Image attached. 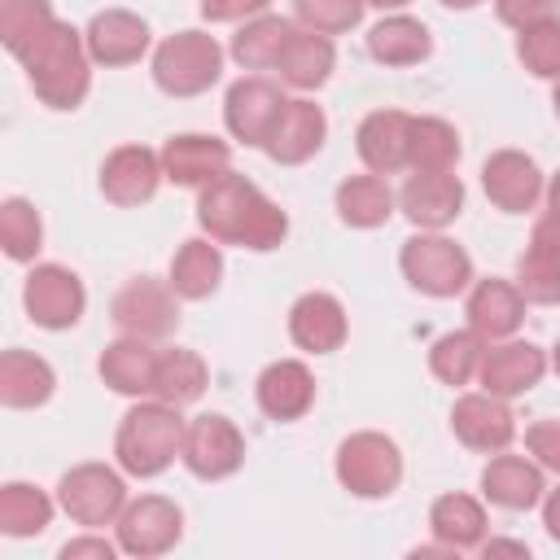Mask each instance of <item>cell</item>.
I'll return each instance as SVG.
<instances>
[{
    "instance_id": "6da1fadb",
    "label": "cell",
    "mask_w": 560,
    "mask_h": 560,
    "mask_svg": "<svg viewBox=\"0 0 560 560\" xmlns=\"http://www.w3.org/2000/svg\"><path fill=\"white\" fill-rule=\"evenodd\" d=\"M197 223L210 241L241 245V249H254V254H267L289 236V214L271 197H262L258 184H249L236 171H228V175H219L214 184L201 188Z\"/></svg>"
},
{
    "instance_id": "7a4b0ae2",
    "label": "cell",
    "mask_w": 560,
    "mask_h": 560,
    "mask_svg": "<svg viewBox=\"0 0 560 560\" xmlns=\"http://www.w3.org/2000/svg\"><path fill=\"white\" fill-rule=\"evenodd\" d=\"M184 429H188V420L179 416V407H171L162 398L136 402L122 416L118 433H114V459H118V468L127 477H140V481L162 477L179 459V451H184Z\"/></svg>"
},
{
    "instance_id": "3957f363",
    "label": "cell",
    "mask_w": 560,
    "mask_h": 560,
    "mask_svg": "<svg viewBox=\"0 0 560 560\" xmlns=\"http://www.w3.org/2000/svg\"><path fill=\"white\" fill-rule=\"evenodd\" d=\"M22 70L48 109H79L92 88V57H88L83 31H74L70 22H57L22 57Z\"/></svg>"
},
{
    "instance_id": "277c9868",
    "label": "cell",
    "mask_w": 560,
    "mask_h": 560,
    "mask_svg": "<svg viewBox=\"0 0 560 560\" xmlns=\"http://www.w3.org/2000/svg\"><path fill=\"white\" fill-rule=\"evenodd\" d=\"M223 74V48L206 31H175L153 48V83L166 96H201Z\"/></svg>"
},
{
    "instance_id": "5b68a950",
    "label": "cell",
    "mask_w": 560,
    "mask_h": 560,
    "mask_svg": "<svg viewBox=\"0 0 560 560\" xmlns=\"http://www.w3.org/2000/svg\"><path fill=\"white\" fill-rule=\"evenodd\" d=\"M402 280L424 298H455L472 284V258L442 232H420L398 254Z\"/></svg>"
},
{
    "instance_id": "8992f818",
    "label": "cell",
    "mask_w": 560,
    "mask_h": 560,
    "mask_svg": "<svg viewBox=\"0 0 560 560\" xmlns=\"http://www.w3.org/2000/svg\"><path fill=\"white\" fill-rule=\"evenodd\" d=\"M337 481L354 494V499H389L402 481V451L394 438L385 433H350L337 446Z\"/></svg>"
},
{
    "instance_id": "52a82bcc",
    "label": "cell",
    "mask_w": 560,
    "mask_h": 560,
    "mask_svg": "<svg viewBox=\"0 0 560 560\" xmlns=\"http://www.w3.org/2000/svg\"><path fill=\"white\" fill-rule=\"evenodd\" d=\"M57 508L83 525V529H101L114 525L127 508V486L114 468L105 464H74L70 472H61L57 481Z\"/></svg>"
},
{
    "instance_id": "ba28073f",
    "label": "cell",
    "mask_w": 560,
    "mask_h": 560,
    "mask_svg": "<svg viewBox=\"0 0 560 560\" xmlns=\"http://www.w3.org/2000/svg\"><path fill=\"white\" fill-rule=\"evenodd\" d=\"M179 293L171 289V280H153V276H136L127 280L114 302H109V315L118 324L122 337H144V341H166L175 328H179Z\"/></svg>"
},
{
    "instance_id": "9c48e42d",
    "label": "cell",
    "mask_w": 560,
    "mask_h": 560,
    "mask_svg": "<svg viewBox=\"0 0 560 560\" xmlns=\"http://www.w3.org/2000/svg\"><path fill=\"white\" fill-rule=\"evenodd\" d=\"M114 529H118L122 556L153 560V556H166L184 538V512L166 494H140V499H127Z\"/></svg>"
},
{
    "instance_id": "30bf717a",
    "label": "cell",
    "mask_w": 560,
    "mask_h": 560,
    "mask_svg": "<svg viewBox=\"0 0 560 560\" xmlns=\"http://www.w3.org/2000/svg\"><path fill=\"white\" fill-rule=\"evenodd\" d=\"M22 306H26L31 324H39L48 332H66L83 319L88 293H83V280L70 267L39 262V267H31L26 284H22Z\"/></svg>"
},
{
    "instance_id": "8fae6325",
    "label": "cell",
    "mask_w": 560,
    "mask_h": 560,
    "mask_svg": "<svg viewBox=\"0 0 560 560\" xmlns=\"http://www.w3.org/2000/svg\"><path fill=\"white\" fill-rule=\"evenodd\" d=\"M179 459L197 481H223L245 464V438L228 416L206 411V416L188 420Z\"/></svg>"
},
{
    "instance_id": "7c38bea8",
    "label": "cell",
    "mask_w": 560,
    "mask_h": 560,
    "mask_svg": "<svg viewBox=\"0 0 560 560\" xmlns=\"http://www.w3.org/2000/svg\"><path fill=\"white\" fill-rule=\"evenodd\" d=\"M284 105H289V96L280 92V83L249 74V79H236L228 88V96H223V122H228L232 140H241L249 149H262Z\"/></svg>"
},
{
    "instance_id": "4fadbf2b",
    "label": "cell",
    "mask_w": 560,
    "mask_h": 560,
    "mask_svg": "<svg viewBox=\"0 0 560 560\" xmlns=\"http://www.w3.org/2000/svg\"><path fill=\"white\" fill-rule=\"evenodd\" d=\"M481 188H486L490 206H499L503 214H525L547 197V179H542L538 162L521 149L490 153L481 166Z\"/></svg>"
},
{
    "instance_id": "5bb4252c",
    "label": "cell",
    "mask_w": 560,
    "mask_h": 560,
    "mask_svg": "<svg viewBox=\"0 0 560 560\" xmlns=\"http://www.w3.org/2000/svg\"><path fill=\"white\" fill-rule=\"evenodd\" d=\"M451 433L477 455H499L516 438V416H512L508 398H494L486 389L481 394H464L451 407Z\"/></svg>"
},
{
    "instance_id": "9a60e30c",
    "label": "cell",
    "mask_w": 560,
    "mask_h": 560,
    "mask_svg": "<svg viewBox=\"0 0 560 560\" xmlns=\"http://www.w3.org/2000/svg\"><path fill=\"white\" fill-rule=\"evenodd\" d=\"M162 175L175 184V188H206L214 184L219 175L232 171V144H223L219 136H201V131H184V136H171L162 149Z\"/></svg>"
},
{
    "instance_id": "2e32d148",
    "label": "cell",
    "mask_w": 560,
    "mask_h": 560,
    "mask_svg": "<svg viewBox=\"0 0 560 560\" xmlns=\"http://www.w3.org/2000/svg\"><path fill=\"white\" fill-rule=\"evenodd\" d=\"M398 210L420 232H442L464 210V184L451 171H411L407 184L398 188Z\"/></svg>"
},
{
    "instance_id": "e0dca14e",
    "label": "cell",
    "mask_w": 560,
    "mask_h": 560,
    "mask_svg": "<svg viewBox=\"0 0 560 560\" xmlns=\"http://www.w3.org/2000/svg\"><path fill=\"white\" fill-rule=\"evenodd\" d=\"M516 289L534 306H560V214H542L516 258Z\"/></svg>"
},
{
    "instance_id": "ac0fdd59",
    "label": "cell",
    "mask_w": 560,
    "mask_h": 560,
    "mask_svg": "<svg viewBox=\"0 0 560 560\" xmlns=\"http://www.w3.org/2000/svg\"><path fill=\"white\" fill-rule=\"evenodd\" d=\"M162 179H166L162 175V153H153L144 144H118L101 162V192H105V201H114L122 210L153 201Z\"/></svg>"
},
{
    "instance_id": "d6986e66",
    "label": "cell",
    "mask_w": 560,
    "mask_h": 560,
    "mask_svg": "<svg viewBox=\"0 0 560 560\" xmlns=\"http://www.w3.org/2000/svg\"><path fill=\"white\" fill-rule=\"evenodd\" d=\"M547 372V354L534 341H490L477 368V381L494 398H521L529 394Z\"/></svg>"
},
{
    "instance_id": "ffe728a7",
    "label": "cell",
    "mask_w": 560,
    "mask_h": 560,
    "mask_svg": "<svg viewBox=\"0 0 560 560\" xmlns=\"http://www.w3.org/2000/svg\"><path fill=\"white\" fill-rule=\"evenodd\" d=\"M254 398H258L262 416H271L280 424H293L315 407V376L302 359H276L258 372Z\"/></svg>"
},
{
    "instance_id": "44dd1931",
    "label": "cell",
    "mask_w": 560,
    "mask_h": 560,
    "mask_svg": "<svg viewBox=\"0 0 560 560\" xmlns=\"http://www.w3.org/2000/svg\"><path fill=\"white\" fill-rule=\"evenodd\" d=\"M83 39L92 66H136L149 52V22L131 9H101L88 22Z\"/></svg>"
},
{
    "instance_id": "7402d4cb",
    "label": "cell",
    "mask_w": 560,
    "mask_h": 560,
    "mask_svg": "<svg viewBox=\"0 0 560 560\" xmlns=\"http://www.w3.org/2000/svg\"><path fill=\"white\" fill-rule=\"evenodd\" d=\"M324 136H328L324 109H319L315 101L298 96V101H289V105L280 109V118H276V127H271L262 153H267L271 162H280V166H302L306 158H315V153L324 149Z\"/></svg>"
},
{
    "instance_id": "603a6c76",
    "label": "cell",
    "mask_w": 560,
    "mask_h": 560,
    "mask_svg": "<svg viewBox=\"0 0 560 560\" xmlns=\"http://www.w3.org/2000/svg\"><path fill=\"white\" fill-rule=\"evenodd\" d=\"M346 332H350L346 306L332 293L311 289V293H302L289 306V337L306 354H332V350H341L346 346Z\"/></svg>"
},
{
    "instance_id": "cb8c5ba5",
    "label": "cell",
    "mask_w": 560,
    "mask_h": 560,
    "mask_svg": "<svg viewBox=\"0 0 560 560\" xmlns=\"http://www.w3.org/2000/svg\"><path fill=\"white\" fill-rule=\"evenodd\" d=\"M481 494L503 508V512H529L542 503L547 481H542V464L529 455H490V464L481 468Z\"/></svg>"
},
{
    "instance_id": "d4e9b609",
    "label": "cell",
    "mask_w": 560,
    "mask_h": 560,
    "mask_svg": "<svg viewBox=\"0 0 560 560\" xmlns=\"http://www.w3.org/2000/svg\"><path fill=\"white\" fill-rule=\"evenodd\" d=\"M525 298H521V289H516V280H499V276H490V280H477L472 284V293H468V302H464V315H468V328L477 332V337H486V341H508V337H516V328H521V319H525Z\"/></svg>"
},
{
    "instance_id": "484cf974",
    "label": "cell",
    "mask_w": 560,
    "mask_h": 560,
    "mask_svg": "<svg viewBox=\"0 0 560 560\" xmlns=\"http://www.w3.org/2000/svg\"><path fill=\"white\" fill-rule=\"evenodd\" d=\"M407 144H411V114L402 109H372L354 131V149L372 175L407 171Z\"/></svg>"
},
{
    "instance_id": "4316f807",
    "label": "cell",
    "mask_w": 560,
    "mask_h": 560,
    "mask_svg": "<svg viewBox=\"0 0 560 560\" xmlns=\"http://www.w3.org/2000/svg\"><path fill=\"white\" fill-rule=\"evenodd\" d=\"M101 381L122 394V398H153V376H158V350L144 337H118L101 354Z\"/></svg>"
},
{
    "instance_id": "83f0119b",
    "label": "cell",
    "mask_w": 560,
    "mask_h": 560,
    "mask_svg": "<svg viewBox=\"0 0 560 560\" xmlns=\"http://www.w3.org/2000/svg\"><path fill=\"white\" fill-rule=\"evenodd\" d=\"M332 66H337L332 39L319 35V31H306V26L298 31V26H293V35H289V44H284V52H280V61H276V74H280L284 88L315 92V88L328 83Z\"/></svg>"
},
{
    "instance_id": "f1b7e54d",
    "label": "cell",
    "mask_w": 560,
    "mask_h": 560,
    "mask_svg": "<svg viewBox=\"0 0 560 560\" xmlns=\"http://www.w3.org/2000/svg\"><path fill=\"white\" fill-rule=\"evenodd\" d=\"M57 389V372L48 368V359L31 354V350H4L0 354V402L13 411H31L44 407Z\"/></svg>"
},
{
    "instance_id": "f546056e",
    "label": "cell",
    "mask_w": 560,
    "mask_h": 560,
    "mask_svg": "<svg viewBox=\"0 0 560 560\" xmlns=\"http://www.w3.org/2000/svg\"><path fill=\"white\" fill-rule=\"evenodd\" d=\"M223 280V249L210 236H192L171 258V289L184 302H206Z\"/></svg>"
},
{
    "instance_id": "4dcf8cb0",
    "label": "cell",
    "mask_w": 560,
    "mask_h": 560,
    "mask_svg": "<svg viewBox=\"0 0 560 560\" xmlns=\"http://www.w3.org/2000/svg\"><path fill=\"white\" fill-rule=\"evenodd\" d=\"M368 52L381 61V66H420L429 52H433V35L420 18H407V13H389L381 18L372 31H368Z\"/></svg>"
},
{
    "instance_id": "1f68e13d",
    "label": "cell",
    "mask_w": 560,
    "mask_h": 560,
    "mask_svg": "<svg viewBox=\"0 0 560 560\" xmlns=\"http://www.w3.org/2000/svg\"><path fill=\"white\" fill-rule=\"evenodd\" d=\"M394 206H398V197H394V188L385 184V175H346L341 184H337V219L346 223V228H381V223H389V214H394Z\"/></svg>"
},
{
    "instance_id": "d6a6232c",
    "label": "cell",
    "mask_w": 560,
    "mask_h": 560,
    "mask_svg": "<svg viewBox=\"0 0 560 560\" xmlns=\"http://www.w3.org/2000/svg\"><path fill=\"white\" fill-rule=\"evenodd\" d=\"M210 385V368L197 350L171 346L158 350V376H153V398L171 402V407H192Z\"/></svg>"
},
{
    "instance_id": "836d02e7",
    "label": "cell",
    "mask_w": 560,
    "mask_h": 560,
    "mask_svg": "<svg viewBox=\"0 0 560 560\" xmlns=\"http://www.w3.org/2000/svg\"><path fill=\"white\" fill-rule=\"evenodd\" d=\"M429 529L438 542H446L451 551H472L486 542V508L472 494H442L429 508Z\"/></svg>"
},
{
    "instance_id": "e575fe53",
    "label": "cell",
    "mask_w": 560,
    "mask_h": 560,
    "mask_svg": "<svg viewBox=\"0 0 560 560\" xmlns=\"http://www.w3.org/2000/svg\"><path fill=\"white\" fill-rule=\"evenodd\" d=\"M289 35H293V22H284V18H276V13H258V18H249V22L232 35V48H228V52H232V61H236L241 70H276V61H280Z\"/></svg>"
},
{
    "instance_id": "d590c367",
    "label": "cell",
    "mask_w": 560,
    "mask_h": 560,
    "mask_svg": "<svg viewBox=\"0 0 560 560\" xmlns=\"http://www.w3.org/2000/svg\"><path fill=\"white\" fill-rule=\"evenodd\" d=\"M52 512H57V503L39 486H31V481H4L0 486V529L9 538L44 534L52 525Z\"/></svg>"
},
{
    "instance_id": "8d00e7d4",
    "label": "cell",
    "mask_w": 560,
    "mask_h": 560,
    "mask_svg": "<svg viewBox=\"0 0 560 560\" xmlns=\"http://www.w3.org/2000/svg\"><path fill=\"white\" fill-rule=\"evenodd\" d=\"M486 337H477L472 328H459V332H442L429 350V372L442 381V385H468L477 381V368H481V354H486Z\"/></svg>"
},
{
    "instance_id": "74e56055",
    "label": "cell",
    "mask_w": 560,
    "mask_h": 560,
    "mask_svg": "<svg viewBox=\"0 0 560 560\" xmlns=\"http://www.w3.org/2000/svg\"><path fill=\"white\" fill-rule=\"evenodd\" d=\"M459 162V131L446 118H411L407 171H455Z\"/></svg>"
},
{
    "instance_id": "f35d334b",
    "label": "cell",
    "mask_w": 560,
    "mask_h": 560,
    "mask_svg": "<svg viewBox=\"0 0 560 560\" xmlns=\"http://www.w3.org/2000/svg\"><path fill=\"white\" fill-rule=\"evenodd\" d=\"M57 26L48 0H4L0 4V44L22 61Z\"/></svg>"
},
{
    "instance_id": "ab89813d",
    "label": "cell",
    "mask_w": 560,
    "mask_h": 560,
    "mask_svg": "<svg viewBox=\"0 0 560 560\" xmlns=\"http://www.w3.org/2000/svg\"><path fill=\"white\" fill-rule=\"evenodd\" d=\"M0 245H4L9 262H35V254L44 249V223L26 197L0 201Z\"/></svg>"
},
{
    "instance_id": "60d3db41",
    "label": "cell",
    "mask_w": 560,
    "mask_h": 560,
    "mask_svg": "<svg viewBox=\"0 0 560 560\" xmlns=\"http://www.w3.org/2000/svg\"><path fill=\"white\" fill-rule=\"evenodd\" d=\"M516 57L534 79H560V18L516 31Z\"/></svg>"
},
{
    "instance_id": "b9f144b4",
    "label": "cell",
    "mask_w": 560,
    "mask_h": 560,
    "mask_svg": "<svg viewBox=\"0 0 560 560\" xmlns=\"http://www.w3.org/2000/svg\"><path fill=\"white\" fill-rule=\"evenodd\" d=\"M368 0H293V18L319 35H346L363 22Z\"/></svg>"
},
{
    "instance_id": "7bdbcfd3",
    "label": "cell",
    "mask_w": 560,
    "mask_h": 560,
    "mask_svg": "<svg viewBox=\"0 0 560 560\" xmlns=\"http://www.w3.org/2000/svg\"><path fill=\"white\" fill-rule=\"evenodd\" d=\"M529 459L542 464V472H560V420H538L525 429Z\"/></svg>"
},
{
    "instance_id": "ee69618b",
    "label": "cell",
    "mask_w": 560,
    "mask_h": 560,
    "mask_svg": "<svg viewBox=\"0 0 560 560\" xmlns=\"http://www.w3.org/2000/svg\"><path fill=\"white\" fill-rule=\"evenodd\" d=\"M494 18L512 31H525L542 18H556V0H494Z\"/></svg>"
},
{
    "instance_id": "f6af8a7d",
    "label": "cell",
    "mask_w": 560,
    "mask_h": 560,
    "mask_svg": "<svg viewBox=\"0 0 560 560\" xmlns=\"http://www.w3.org/2000/svg\"><path fill=\"white\" fill-rule=\"evenodd\" d=\"M267 9H271V0H201L206 22H249Z\"/></svg>"
},
{
    "instance_id": "bcb514c9",
    "label": "cell",
    "mask_w": 560,
    "mask_h": 560,
    "mask_svg": "<svg viewBox=\"0 0 560 560\" xmlns=\"http://www.w3.org/2000/svg\"><path fill=\"white\" fill-rule=\"evenodd\" d=\"M122 547L109 542V538H70L61 547V560H79V556H96V560H114Z\"/></svg>"
},
{
    "instance_id": "7dc6e473",
    "label": "cell",
    "mask_w": 560,
    "mask_h": 560,
    "mask_svg": "<svg viewBox=\"0 0 560 560\" xmlns=\"http://www.w3.org/2000/svg\"><path fill=\"white\" fill-rule=\"evenodd\" d=\"M477 551H481V556H521V560H529V547L516 542V538H486Z\"/></svg>"
},
{
    "instance_id": "c3c4849f",
    "label": "cell",
    "mask_w": 560,
    "mask_h": 560,
    "mask_svg": "<svg viewBox=\"0 0 560 560\" xmlns=\"http://www.w3.org/2000/svg\"><path fill=\"white\" fill-rule=\"evenodd\" d=\"M542 525H547V534L560 542V490H547V494H542Z\"/></svg>"
},
{
    "instance_id": "681fc988",
    "label": "cell",
    "mask_w": 560,
    "mask_h": 560,
    "mask_svg": "<svg viewBox=\"0 0 560 560\" xmlns=\"http://www.w3.org/2000/svg\"><path fill=\"white\" fill-rule=\"evenodd\" d=\"M542 201H547V210H551V214H560V171L551 175V184H547V197H542Z\"/></svg>"
},
{
    "instance_id": "f907efd6",
    "label": "cell",
    "mask_w": 560,
    "mask_h": 560,
    "mask_svg": "<svg viewBox=\"0 0 560 560\" xmlns=\"http://www.w3.org/2000/svg\"><path fill=\"white\" fill-rule=\"evenodd\" d=\"M442 4H446V9H459V13H464V9H477L481 0H442Z\"/></svg>"
},
{
    "instance_id": "816d5d0a",
    "label": "cell",
    "mask_w": 560,
    "mask_h": 560,
    "mask_svg": "<svg viewBox=\"0 0 560 560\" xmlns=\"http://www.w3.org/2000/svg\"><path fill=\"white\" fill-rule=\"evenodd\" d=\"M368 4H376V9H402L407 0H368Z\"/></svg>"
},
{
    "instance_id": "f5cc1de1",
    "label": "cell",
    "mask_w": 560,
    "mask_h": 560,
    "mask_svg": "<svg viewBox=\"0 0 560 560\" xmlns=\"http://www.w3.org/2000/svg\"><path fill=\"white\" fill-rule=\"evenodd\" d=\"M551 368H556V376H560V341L551 346Z\"/></svg>"
},
{
    "instance_id": "db71d44e",
    "label": "cell",
    "mask_w": 560,
    "mask_h": 560,
    "mask_svg": "<svg viewBox=\"0 0 560 560\" xmlns=\"http://www.w3.org/2000/svg\"><path fill=\"white\" fill-rule=\"evenodd\" d=\"M551 109H556V118H560V79H556V92H551Z\"/></svg>"
}]
</instances>
